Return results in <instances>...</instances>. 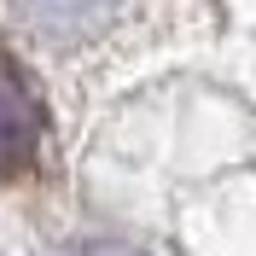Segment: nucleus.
I'll return each instance as SVG.
<instances>
[{
	"mask_svg": "<svg viewBox=\"0 0 256 256\" xmlns=\"http://www.w3.org/2000/svg\"><path fill=\"white\" fill-rule=\"evenodd\" d=\"M35 152H41V105H35L30 76L0 47V175L35 169Z\"/></svg>",
	"mask_w": 256,
	"mask_h": 256,
	"instance_id": "obj_1",
	"label": "nucleus"
},
{
	"mask_svg": "<svg viewBox=\"0 0 256 256\" xmlns=\"http://www.w3.org/2000/svg\"><path fill=\"white\" fill-rule=\"evenodd\" d=\"M24 6H30V18L47 35H64V41H70V35H88V30H94L88 18H105L111 0H24Z\"/></svg>",
	"mask_w": 256,
	"mask_h": 256,
	"instance_id": "obj_2",
	"label": "nucleus"
}]
</instances>
